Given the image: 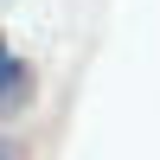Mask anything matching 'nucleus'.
I'll list each match as a JSON object with an SVG mask.
<instances>
[{"label": "nucleus", "mask_w": 160, "mask_h": 160, "mask_svg": "<svg viewBox=\"0 0 160 160\" xmlns=\"http://www.w3.org/2000/svg\"><path fill=\"white\" fill-rule=\"evenodd\" d=\"M26 102V64H19V51H7V109H19Z\"/></svg>", "instance_id": "nucleus-1"}]
</instances>
